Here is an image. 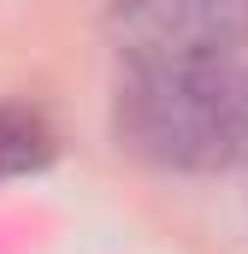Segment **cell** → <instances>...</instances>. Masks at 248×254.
I'll return each instance as SVG.
<instances>
[{"mask_svg":"<svg viewBox=\"0 0 248 254\" xmlns=\"http://www.w3.org/2000/svg\"><path fill=\"white\" fill-rule=\"evenodd\" d=\"M107 36L130 65H189L248 48V0H113Z\"/></svg>","mask_w":248,"mask_h":254,"instance_id":"cell-2","label":"cell"},{"mask_svg":"<svg viewBox=\"0 0 248 254\" xmlns=\"http://www.w3.org/2000/svg\"><path fill=\"white\" fill-rule=\"evenodd\" d=\"M54 154H60V136L36 107H0V184L48 172Z\"/></svg>","mask_w":248,"mask_h":254,"instance_id":"cell-3","label":"cell"},{"mask_svg":"<svg viewBox=\"0 0 248 254\" xmlns=\"http://www.w3.org/2000/svg\"><path fill=\"white\" fill-rule=\"evenodd\" d=\"M113 136L160 172L248 166V60L130 65L113 101Z\"/></svg>","mask_w":248,"mask_h":254,"instance_id":"cell-1","label":"cell"}]
</instances>
